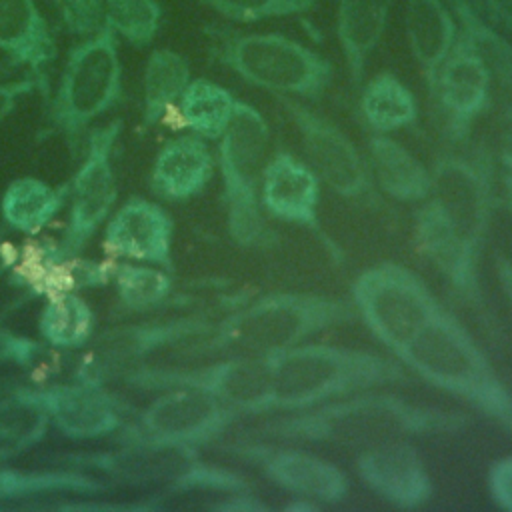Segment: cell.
<instances>
[{
	"label": "cell",
	"mask_w": 512,
	"mask_h": 512,
	"mask_svg": "<svg viewBox=\"0 0 512 512\" xmlns=\"http://www.w3.org/2000/svg\"><path fill=\"white\" fill-rule=\"evenodd\" d=\"M470 422L472 418L460 410L366 390L266 420L246 430V436L362 450L390 440L456 434Z\"/></svg>",
	"instance_id": "cell-1"
},
{
	"label": "cell",
	"mask_w": 512,
	"mask_h": 512,
	"mask_svg": "<svg viewBox=\"0 0 512 512\" xmlns=\"http://www.w3.org/2000/svg\"><path fill=\"white\" fill-rule=\"evenodd\" d=\"M352 302L314 292H270L214 320L186 356H270L356 320Z\"/></svg>",
	"instance_id": "cell-2"
},
{
	"label": "cell",
	"mask_w": 512,
	"mask_h": 512,
	"mask_svg": "<svg viewBox=\"0 0 512 512\" xmlns=\"http://www.w3.org/2000/svg\"><path fill=\"white\" fill-rule=\"evenodd\" d=\"M268 362L270 412L304 410L408 380L406 366L396 356L308 340L270 354Z\"/></svg>",
	"instance_id": "cell-3"
},
{
	"label": "cell",
	"mask_w": 512,
	"mask_h": 512,
	"mask_svg": "<svg viewBox=\"0 0 512 512\" xmlns=\"http://www.w3.org/2000/svg\"><path fill=\"white\" fill-rule=\"evenodd\" d=\"M398 360L424 382L464 400L512 436V390L464 324L444 308Z\"/></svg>",
	"instance_id": "cell-4"
},
{
	"label": "cell",
	"mask_w": 512,
	"mask_h": 512,
	"mask_svg": "<svg viewBox=\"0 0 512 512\" xmlns=\"http://www.w3.org/2000/svg\"><path fill=\"white\" fill-rule=\"evenodd\" d=\"M122 98V62L118 36L108 24L84 36L66 56L62 74L46 108V134L64 138L72 154L94 120Z\"/></svg>",
	"instance_id": "cell-5"
},
{
	"label": "cell",
	"mask_w": 512,
	"mask_h": 512,
	"mask_svg": "<svg viewBox=\"0 0 512 512\" xmlns=\"http://www.w3.org/2000/svg\"><path fill=\"white\" fill-rule=\"evenodd\" d=\"M212 50L224 68L274 96L320 100L334 80L328 58L284 34H224Z\"/></svg>",
	"instance_id": "cell-6"
},
{
	"label": "cell",
	"mask_w": 512,
	"mask_h": 512,
	"mask_svg": "<svg viewBox=\"0 0 512 512\" xmlns=\"http://www.w3.org/2000/svg\"><path fill=\"white\" fill-rule=\"evenodd\" d=\"M270 128L248 102L238 100L234 116L218 142V170L226 230L234 244L254 248L268 240L264 210L260 204V178Z\"/></svg>",
	"instance_id": "cell-7"
},
{
	"label": "cell",
	"mask_w": 512,
	"mask_h": 512,
	"mask_svg": "<svg viewBox=\"0 0 512 512\" xmlns=\"http://www.w3.org/2000/svg\"><path fill=\"white\" fill-rule=\"evenodd\" d=\"M212 324L214 320L206 314H186L110 326L96 332L78 350L72 374L76 380L98 386L124 380V376L148 366L162 352L172 350L186 356L192 344L210 332Z\"/></svg>",
	"instance_id": "cell-8"
},
{
	"label": "cell",
	"mask_w": 512,
	"mask_h": 512,
	"mask_svg": "<svg viewBox=\"0 0 512 512\" xmlns=\"http://www.w3.org/2000/svg\"><path fill=\"white\" fill-rule=\"evenodd\" d=\"M350 292L356 316L396 358L442 310L424 280L398 262L364 268Z\"/></svg>",
	"instance_id": "cell-9"
},
{
	"label": "cell",
	"mask_w": 512,
	"mask_h": 512,
	"mask_svg": "<svg viewBox=\"0 0 512 512\" xmlns=\"http://www.w3.org/2000/svg\"><path fill=\"white\" fill-rule=\"evenodd\" d=\"M122 128L124 120L112 118L102 126H92L84 136L82 158L68 180L66 226L56 242L62 256L82 254L116 206L118 184L114 172V148Z\"/></svg>",
	"instance_id": "cell-10"
},
{
	"label": "cell",
	"mask_w": 512,
	"mask_h": 512,
	"mask_svg": "<svg viewBox=\"0 0 512 512\" xmlns=\"http://www.w3.org/2000/svg\"><path fill=\"white\" fill-rule=\"evenodd\" d=\"M128 386L160 392L166 388H194L214 396L242 416L270 412V362L268 356H218L202 366L148 364L124 376Z\"/></svg>",
	"instance_id": "cell-11"
},
{
	"label": "cell",
	"mask_w": 512,
	"mask_h": 512,
	"mask_svg": "<svg viewBox=\"0 0 512 512\" xmlns=\"http://www.w3.org/2000/svg\"><path fill=\"white\" fill-rule=\"evenodd\" d=\"M198 460L200 448L150 440L128 432L112 450L72 452L54 458L64 468L92 472L114 486L154 490L176 482Z\"/></svg>",
	"instance_id": "cell-12"
},
{
	"label": "cell",
	"mask_w": 512,
	"mask_h": 512,
	"mask_svg": "<svg viewBox=\"0 0 512 512\" xmlns=\"http://www.w3.org/2000/svg\"><path fill=\"white\" fill-rule=\"evenodd\" d=\"M430 174L428 200L456 236L482 254L494 208L490 170L482 160L446 154L436 160Z\"/></svg>",
	"instance_id": "cell-13"
},
{
	"label": "cell",
	"mask_w": 512,
	"mask_h": 512,
	"mask_svg": "<svg viewBox=\"0 0 512 512\" xmlns=\"http://www.w3.org/2000/svg\"><path fill=\"white\" fill-rule=\"evenodd\" d=\"M240 416V412L206 392L166 388L138 412L136 428L128 434L202 448L218 442Z\"/></svg>",
	"instance_id": "cell-14"
},
{
	"label": "cell",
	"mask_w": 512,
	"mask_h": 512,
	"mask_svg": "<svg viewBox=\"0 0 512 512\" xmlns=\"http://www.w3.org/2000/svg\"><path fill=\"white\" fill-rule=\"evenodd\" d=\"M220 452L258 468L272 484L294 498L318 504H336L348 496V476L330 460L296 446H276L262 440H236L220 444Z\"/></svg>",
	"instance_id": "cell-15"
},
{
	"label": "cell",
	"mask_w": 512,
	"mask_h": 512,
	"mask_svg": "<svg viewBox=\"0 0 512 512\" xmlns=\"http://www.w3.org/2000/svg\"><path fill=\"white\" fill-rule=\"evenodd\" d=\"M298 130L306 162L332 192L342 198H362L370 190V172L354 142L330 120L296 98L276 96Z\"/></svg>",
	"instance_id": "cell-16"
},
{
	"label": "cell",
	"mask_w": 512,
	"mask_h": 512,
	"mask_svg": "<svg viewBox=\"0 0 512 512\" xmlns=\"http://www.w3.org/2000/svg\"><path fill=\"white\" fill-rule=\"evenodd\" d=\"M492 74L482 54L458 28V38L440 64L428 90L438 102L444 130L452 140H464L490 104Z\"/></svg>",
	"instance_id": "cell-17"
},
{
	"label": "cell",
	"mask_w": 512,
	"mask_h": 512,
	"mask_svg": "<svg viewBox=\"0 0 512 512\" xmlns=\"http://www.w3.org/2000/svg\"><path fill=\"white\" fill-rule=\"evenodd\" d=\"M24 390L40 404L50 426L70 440H98L124 426L120 402L104 386L74 378Z\"/></svg>",
	"instance_id": "cell-18"
},
{
	"label": "cell",
	"mask_w": 512,
	"mask_h": 512,
	"mask_svg": "<svg viewBox=\"0 0 512 512\" xmlns=\"http://www.w3.org/2000/svg\"><path fill=\"white\" fill-rule=\"evenodd\" d=\"M102 244L110 256L174 272V220L166 208L144 196H132L112 210Z\"/></svg>",
	"instance_id": "cell-19"
},
{
	"label": "cell",
	"mask_w": 512,
	"mask_h": 512,
	"mask_svg": "<svg viewBox=\"0 0 512 512\" xmlns=\"http://www.w3.org/2000/svg\"><path fill=\"white\" fill-rule=\"evenodd\" d=\"M364 486L394 508H420L434 486L422 454L408 440H390L358 450L354 460Z\"/></svg>",
	"instance_id": "cell-20"
},
{
	"label": "cell",
	"mask_w": 512,
	"mask_h": 512,
	"mask_svg": "<svg viewBox=\"0 0 512 512\" xmlns=\"http://www.w3.org/2000/svg\"><path fill=\"white\" fill-rule=\"evenodd\" d=\"M116 490L108 480L74 468L18 470L0 468V508L72 510L78 502L102 498Z\"/></svg>",
	"instance_id": "cell-21"
},
{
	"label": "cell",
	"mask_w": 512,
	"mask_h": 512,
	"mask_svg": "<svg viewBox=\"0 0 512 512\" xmlns=\"http://www.w3.org/2000/svg\"><path fill=\"white\" fill-rule=\"evenodd\" d=\"M320 202V178L306 160L290 152H276L262 166V210L292 226L316 228Z\"/></svg>",
	"instance_id": "cell-22"
},
{
	"label": "cell",
	"mask_w": 512,
	"mask_h": 512,
	"mask_svg": "<svg viewBox=\"0 0 512 512\" xmlns=\"http://www.w3.org/2000/svg\"><path fill=\"white\" fill-rule=\"evenodd\" d=\"M414 240L424 258L468 302L480 304V252L464 244L426 198L414 216Z\"/></svg>",
	"instance_id": "cell-23"
},
{
	"label": "cell",
	"mask_w": 512,
	"mask_h": 512,
	"mask_svg": "<svg viewBox=\"0 0 512 512\" xmlns=\"http://www.w3.org/2000/svg\"><path fill=\"white\" fill-rule=\"evenodd\" d=\"M0 50L18 66H26L44 100L50 98L48 68L58 46L48 20L34 0H0Z\"/></svg>",
	"instance_id": "cell-24"
},
{
	"label": "cell",
	"mask_w": 512,
	"mask_h": 512,
	"mask_svg": "<svg viewBox=\"0 0 512 512\" xmlns=\"http://www.w3.org/2000/svg\"><path fill=\"white\" fill-rule=\"evenodd\" d=\"M214 164L208 140L192 132L174 136L156 152L148 174V188L160 200L186 202L208 186Z\"/></svg>",
	"instance_id": "cell-25"
},
{
	"label": "cell",
	"mask_w": 512,
	"mask_h": 512,
	"mask_svg": "<svg viewBox=\"0 0 512 512\" xmlns=\"http://www.w3.org/2000/svg\"><path fill=\"white\" fill-rule=\"evenodd\" d=\"M404 30L408 48L428 90L458 38V22L444 0H406Z\"/></svg>",
	"instance_id": "cell-26"
},
{
	"label": "cell",
	"mask_w": 512,
	"mask_h": 512,
	"mask_svg": "<svg viewBox=\"0 0 512 512\" xmlns=\"http://www.w3.org/2000/svg\"><path fill=\"white\" fill-rule=\"evenodd\" d=\"M392 0H338L336 38L352 86H360L364 70L388 26Z\"/></svg>",
	"instance_id": "cell-27"
},
{
	"label": "cell",
	"mask_w": 512,
	"mask_h": 512,
	"mask_svg": "<svg viewBox=\"0 0 512 512\" xmlns=\"http://www.w3.org/2000/svg\"><path fill=\"white\" fill-rule=\"evenodd\" d=\"M368 156L372 176L390 198L408 204L428 198L432 174L406 146L388 134H374L368 138Z\"/></svg>",
	"instance_id": "cell-28"
},
{
	"label": "cell",
	"mask_w": 512,
	"mask_h": 512,
	"mask_svg": "<svg viewBox=\"0 0 512 512\" xmlns=\"http://www.w3.org/2000/svg\"><path fill=\"white\" fill-rule=\"evenodd\" d=\"M68 182L50 184L38 176L14 178L2 192L0 214L8 228L36 236L66 206Z\"/></svg>",
	"instance_id": "cell-29"
},
{
	"label": "cell",
	"mask_w": 512,
	"mask_h": 512,
	"mask_svg": "<svg viewBox=\"0 0 512 512\" xmlns=\"http://www.w3.org/2000/svg\"><path fill=\"white\" fill-rule=\"evenodd\" d=\"M188 60L172 48H154L142 74V126H156L190 84Z\"/></svg>",
	"instance_id": "cell-30"
},
{
	"label": "cell",
	"mask_w": 512,
	"mask_h": 512,
	"mask_svg": "<svg viewBox=\"0 0 512 512\" xmlns=\"http://www.w3.org/2000/svg\"><path fill=\"white\" fill-rule=\"evenodd\" d=\"M38 332L44 342L62 350L78 352L96 334V316L80 292H60L44 298Z\"/></svg>",
	"instance_id": "cell-31"
},
{
	"label": "cell",
	"mask_w": 512,
	"mask_h": 512,
	"mask_svg": "<svg viewBox=\"0 0 512 512\" xmlns=\"http://www.w3.org/2000/svg\"><path fill=\"white\" fill-rule=\"evenodd\" d=\"M360 114L374 134H390L416 122L418 104L396 74L380 72L362 86Z\"/></svg>",
	"instance_id": "cell-32"
},
{
	"label": "cell",
	"mask_w": 512,
	"mask_h": 512,
	"mask_svg": "<svg viewBox=\"0 0 512 512\" xmlns=\"http://www.w3.org/2000/svg\"><path fill=\"white\" fill-rule=\"evenodd\" d=\"M236 102L224 86L206 78H192L178 100V116L188 132L216 142L228 128Z\"/></svg>",
	"instance_id": "cell-33"
},
{
	"label": "cell",
	"mask_w": 512,
	"mask_h": 512,
	"mask_svg": "<svg viewBox=\"0 0 512 512\" xmlns=\"http://www.w3.org/2000/svg\"><path fill=\"white\" fill-rule=\"evenodd\" d=\"M50 428L40 404L22 388L0 398V460L38 444Z\"/></svg>",
	"instance_id": "cell-34"
},
{
	"label": "cell",
	"mask_w": 512,
	"mask_h": 512,
	"mask_svg": "<svg viewBox=\"0 0 512 512\" xmlns=\"http://www.w3.org/2000/svg\"><path fill=\"white\" fill-rule=\"evenodd\" d=\"M112 282L120 304L136 314L160 308L174 290L172 272L140 262L116 264Z\"/></svg>",
	"instance_id": "cell-35"
},
{
	"label": "cell",
	"mask_w": 512,
	"mask_h": 512,
	"mask_svg": "<svg viewBox=\"0 0 512 512\" xmlns=\"http://www.w3.org/2000/svg\"><path fill=\"white\" fill-rule=\"evenodd\" d=\"M450 10L460 22V30L470 38L476 50L482 54L492 78L512 92V44L468 4V0H448Z\"/></svg>",
	"instance_id": "cell-36"
},
{
	"label": "cell",
	"mask_w": 512,
	"mask_h": 512,
	"mask_svg": "<svg viewBox=\"0 0 512 512\" xmlns=\"http://www.w3.org/2000/svg\"><path fill=\"white\" fill-rule=\"evenodd\" d=\"M114 266L116 264L112 262L88 260L82 254L60 256L42 272V276L30 286V290L46 298L50 294L82 292L88 288L104 286L112 282Z\"/></svg>",
	"instance_id": "cell-37"
},
{
	"label": "cell",
	"mask_w": 512,
	"mask_h": 512,
	"mask_svg": "<svg viewBox=\"0 0 512 512\" xmlns=\"http://www.w3.org/2000/svg\"><path fill=\"white\" fill-rule=\"evenodd\" d=\"M104 24L136 50L148 48L162 24L158 0H106Z\"/></svg>",
	"instance_id": "cell-38"
},
{
	"label": "cell",
	"mask_w": 512,
	"mask_h": 512,
	"mask_svg": "<svg viewBox=\"0 0 512 512\" xmlns=\"http://www.w3.org/2000/svg\"><path fill=\"white\" fill-rule=\"evenodd\" d=\"M62 352L48 342H36L22 334L0 332V356H4L16 368L28 372L30 376H52L60 372L62 366Z\"/></svg>",
	"instance_id": "cell-39"
},
{
	"label": "cell",
	"mask_w": 512,
	"mask_h": 512,
	"mask_svg": "<svg viewBox=\"0 0 512 512\" xmlns=\"http://www.w3.org/2000/svg\"><path fill=\"white\" fill-rule=\"evenodd\" d=\"M220 16L234 22H262L302 16L316 8L318 0H200Z\"/></svg>",
	"instance_id": "cell-40"
},
{
	"label": "cell",
	"mask_w": 512,
	"mask_h": 512,
	"mask_svg": "<svg viewBox=\"0 0 512 512\" xmlns=\"http://www.w3.org/2000/svg\"><path fill=\"white\" fill-rule=\"evenodd\" d=\"M44 2L54 10L60 26L76 38L90 36L104 24L106 0H44Z\"/></svg>",
	"instance_id": "cell-41"
},
{
	"label": "cell",
	"mask_w": 512,
	"mask_h": 512,
	"mask_svg": "<svg viewBox=\"0 0 512 512\" xmlns=\"http://www.w3.org/2000/svg\"><path fill=\"white\" fill-rule=\"evenodd\" d=\"M486 488L490 500L506 512H512V454L492 462L486 474Z\"/></svg>",
	"instance_id": "cell-42"
},
{
	"label": "cell",
	"mask_w": 512,
	"mask_h": 512,
	"mask_svg": "<svg viewBox=\"0 0 512 512\" xmlns=\"http://www.w3.org/2000/svg\"><path fill=\"white\" fill-rule=\"evenodd\" d=\"M34 90H36V82L30 74H26L18 80L0 82V122H4L14 112L18 102Z\"/></svg>",
	"instance_id": "cell-43"
},
{
	"label": "cell",
	"mask_w": 512,
	"mask_h": 512,
	"mask_svg": "<svg viewBox=\"0 0 512 512\" xmlns=\"http://www.w3.org/2000/svg\"><path fill=\"white\" fill-rule=\"evenodd\" d=\"M494 152L506 172H512V108L504 110L496 124Z\"/></svg>",
	"instance_id": "cell-44"
},
{
	"label": "cell",
	"mask_w": 512,
	"mask_h": 512,
	"mask_svg": "<svg viewBox=\"0 0 512 512\" xmlns=\"http://www.w3.org/2000/svg\"><path fill=\"white\" fill-rule=\"evenodd\" d=\"M488 12L512 32V0H484Z\"/></svg>",
	"instance_id": "cell-45"
},
{
	"label": "cell",
	"mask_w": 512,
	"mask_h": 512,
	"mask_svg": "<svg viewBox=\"0 0 512 512\" xmlns=\"http://www.w3.org/2000/svg\"><path fill=\"white\" fill-rule=\"evenodd\" d=\"M496 276L500 280V286L512 306V260L504 258V256H498L496 258Z\"/></svg>",
	"instance_id": "cell-46"
},
{
	"label": "cell",
	"mask_w": 512,
	"mask_h": 512,
	"mask_svg": "<svg viewBox=\"0 0 512 512\" xmlns=\"http://www.w3.org/2000/svg\"><path fill=\"white\" fill-rule=\"evenodd\" d=\"M504 194H506L508 208L512 212V172H506V176H504Z\"/></svg>",
	"instance_id": "cell-47"
},
{
	"label": "cell",
	"mask_w": 512,
	"mask_h": 512,
	"mask_svg": "<svg viewBox=\"0 0 512 512\" xmlns=\"http://www.w3.org/2000/svg\"><path fill=\"white\" fill-rule=\"evenodd\" d=\"M8 264H10V262H4V260L0 262V276H2V272L8 268Z\"/></svg>",
	"instance_id": "cell-48"
}]
</instances>
